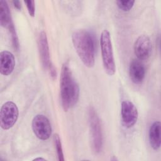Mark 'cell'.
Returning <instances> with one entry per match:
<instances>
[{
  "label": "cell",
  "mask_w": 161,
  "mask_h": 161,
  "mask_svg": "<svg viewBox=\"0 0 161 161\" xmlns=\"http://www.w3.org/2000/svg\"><path fill=\"white\" fill-rule=\"evenodd\" d=\"M60 91L62 107L67 112L77 103L79 98V85L74 79L67 63H64L62 67Z\"/></svg>",
  "instance_id": "6da1fadb"
},
{
  "label": "cell",
  "mask_w": 161,
  "mask_h": 161,
  "mask_svg": "<svg viewBox=\"0 0 161 161\" xmlns=\"http://www.w3.org/2000/svg\"><path fill=\"white\" fill-rule=\"evenodd\" d=\"M74 48L82 63L91 68L95 63V38L86 30H77L72 35Z\"/></svg>",
  "instance_id": "7a4b0ae2"
},
{
  "label": "cell",
  "mask_w": 161,
  "mask_h": 161,
  "mask_svg": "<svg viewBox=\"0 0 161 161\" xmlns=\"http://www.w3.org/2000/svg\"><path fill=\"white\" fill-rule=\"evenodd\" d=\"M100 45L103 67L105 72L109 75L114 74L116 71L112 42L109 32L104 30L100 37Z\"/></svg>",
  "instance_id": "3957f363"
},
{
  "label": "cell",
  "mask_w": 161,
  "mask_h": 161,
  "mask_svg": "<svg viewBox=\"0 0 161 161\" xmlns=\"http://www.w3.org/2000/svg\"><path fill=\"white\" fill-rule=\"evenodd\" d=\"M88 120L92 148L95 153H98L103 148V136L99 118L93 107H90L88 110Z\"/></svg>",
  "instance_id": "277c9868"
},
{
  "label": "cell",
  "mask_w": 161,
  "mask_h": 161,
  "mask_svg": "<svg viewBox=\"0 0 161 161\" xmlns=\"http://www.w3.org/2000/svg\"><path fill=\"white\" fill-rule=\"evenodd\" d=\"M19 115L16 104L12 101H7L1 108L0 125L3 130H9L16 123Z\"/></svg>",
  "instance_id": "5b68a950"
},
{
  "label": "cell",
  "mask_w": 161,
  "mask_h": 161,
  "mask_svg": "<svg viewBox=\"0 0 161 161\" xmlns=\"http://www.w3.org/2000/svg\"><path fill=\"white\" fill-rule=\"evenodd\" d=\"M32 130L35 136L41 140H48L52 134L49 119L43 114L36 115L32 120Z\"/></svg>",
  "instance_id": "8992f818"
},
{
  "label": "cell",
  "mask_w": 161,
  "mask_h": 161,
  "mask_svg": "<svg viewBox=\"0 0 161 161\" xmlns=\"http://www.w3.org/2000/svg\"><path fill=\"white\" fill-rule=\"evenodd\" d=\"M134 53L139 60H147L152 54V45L150 38L142 35L139 36L135 42Z\"/></svg>",
  "instance_id": "52a82bcc"
},
{
  "label": "cell",
  "mask_w": 161,
  "mask_h": 161,
  "mask_svg": "<svg viewBox=\"0 0 161 161\" xmlns=\"http://www.w3.org/2000/svg\"><path fill=\"white\" fill-rule=\"evenodd\" d=\"M121 115L124 126L130 128L136 123L138 113L137 108L132 102L124 101L121 103Z\"/></svg>",
  "instance_id": "ba28073f"
},
{
  "label": "cell",
  "mask_w": 161,
  "mask_h": 161,
  "mask_svg": "<svg viewBox=\"0 0 161 161\" xmlns=\"http://www.w3.org/2000/svg\"><path fill=\"white\" fill-rule=\"evenodd\" d=\"M38 48L42 65L45 69H48L52 62L50 58L49 47L47 35L43 31H41L38 35Z\"/></svg>",
  "instance_id": "9c48e42d"
},
{
  "label": "cell",
  "mask_w": 161,
  "mask_h": 161,
  "mask_svg": "<svg viewBox=\"0 0 161 161\" xmlns=\"http://www.w3.org/2000/svg\"><path fill=\"white\" fill-rule=\"evenodd\" d=\"M145 67L143 63L137 59L133 60L129 66V75L135 84H140L145 76Z\"/></svg>",
  "instance_id": "30bf717a"
},
{
  "label": "cell",
  "mask_w": 161,
  "mask_h": 161,
  "mask_svg": "<svg viewBox=\"0 0 161 161\" xmlns=\"http://www.w3.org/2000/svg\"><path fill=\"white\" fill-rule=\"evenodd\" d=\"M15 67V58L13 54L7 50L0 53V72L3 75H10Z\"/></svg>",
  "instance_id": "8fae6325"
},
{
  "label": "cell",
  "mask_w": 161,
  "mask_h": 161,
  "mask_svg": "<svg viewBox=\"0 0 161 161\" xmlns=\"http://www.w3.org/2000/svg\"><path fill=\"white\" fill-rule=\"evenodd\" d=\"M149 142L152 148L157 150L160 147V122H153L149 129Z\"/></svg>",
  "instance_id": "7c38bea8"
},
{
  "label": "cell",
  "mask_w": 161,
  "mask_h": 161,
  "mask_svg": "<svg viewBox=\"0 0 161 161\" xmlns=\"http://www.w3.org/2000/svg\"><path fill=\"white\" fill-rule=\"evenodd\" d=\"M13 23L9 8L6 1H0V24L1 26L8 28Z\"/></svg>",
  "instance_id": "4fadbf2b"
},
{
  "label": "cell",
  "mask_w": 161,
  "mask_h": 161,
  "mask_svg": "<svg viewBox=\"0 0 161 161\" xmlns=\"http://www.w3.org/2000/svg\"><path fill=\"white\" fill-rule=\"evenodd\" d=\"M53 142H54V145L56 149L58 160L64 161V157L63 150L62 147V143H61V140L59 137V135L57 133H55L53 135Z\"/></svg>",
  "instance_id": "5bb4252c"
},
{
  "label": "cell",
  "mask_w": 161,
  "mask_h": 161,
  "mask_svg": "<svg viewBox=\"0 0 161 161\" xmlns=\"http://www.w3.org/2000/svg\"><path fill=\"white\" fill-rule=\"evenodd\" d=\"M118 8L123 11H129L133 6L135 1H121L118 0L116 1Z\"/></svg>",
  "instance_id": "9a60e30c"
},
{
  "label": "cell",
  "mask_w": 161,
  "mask_h": 161,
  "mask_svg": "<svg viewBox=\"0 0 161 161\" xmlns=\"http://www.w3.org/2000/svg\"><path fill=\"white\" fill-rule=\"evenodd\" d=\"M29 14L33 17L35 14V5L34 1H25Z\"/></svg>",
  "instance_id": "2e32d148"
},
{
  "label": "cell",
  "mask_w": 161,
  "mask_h": 161,
  "mask_svg": "<svg viewBox=\"0 0 161 161\" xmlns=\"http://www.w3.org/2000/svg\"><path fill=\"white\" fill-rule=\"evenodd\" d=\"M48 71H49V74L50 75V77L54 79L56 78L57 76V72H56V69L55 68V67L53 66V65L52 64L50 65V66L48 68Z\"/></svg>",
  "instance_id": "e0dca14e"
},
{
  "label": "cell",
  "mask_w": 161,
  "mask_h": 161,
  "mask_svg": "<svg viewBox=\"0 0 161 161\" xmlns=\"http://www.w3.org/2000/svg\"><path fill=\"white\" fill-rule=\"evenodd\" d=\"M13 3L14 4V6L17 9H21V3L19 1H17V0H15V1H13Z\"/></svg>",
  "instance_id": "ac0fdd59"
},
{
  "label": "cell",
  "mask_w": 161,
  "mask_h": 161,
  "mask_svg": "<svg viewBox=\"0 0 161 161\" xmlns=\"http://www.w3.org/2000/svg\"><path fill=\"white\" fill-rule=\"evenodd\" d=\"M45 160V158H35L33 160Z\"/></svg>",
  "instance_id": "d6986e66"
}]
</instances>
